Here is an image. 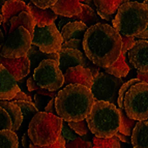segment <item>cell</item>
<instances>
[{
  "mask_svg": "<svg viewBox=\"0 0 148 148\" xmlns=\"http://www.w3.org/2000/svg\"><path fill=\"white\" fill-rule=\"evenodd\" d=\"M83 50L90 61L103 69L111 66L122 50V38L113 26L96 23L87 29L83 37Z\"/></svg>",
  "mask_w": 148,
  "mask_h": 148,
  "instance_id": "obj_1",
  "label": "cell"
},
{
  "mask_svg": "<svg viewBox=\"0 0 148 148\" xmlns=\"http://www.w3.org/2000/svg\"><path fill=\"white\" fill-rule=\"evenodd\" d=\"M94 99L91 89L81 84H69L55 97L57 115L64 121H81L87 118Z\"/></svg>",
  "mask_w": 148,
  "mask_h": 148,
  "instance_id": "obj_2",
  "label": "cell"
},
{
  "mask_svg": "<svg viewBox=\"0 0 148 148\" xmlns=\"http://www.w3.org/2000/svg\"><path fill=\"white\" fill-rule=\"evenodd\" d=\"M89 130L99 138H111L119 131L120 111L116 105L105 101H95L86 118Z\"/></svg>",
  "mask_w": 148,
  "mask_h": 148,
  "instance_id": "obj_3",
  "label": "cell"
},
{
  "mask_svg": "<svg viewBox=\"0 0 148 148\" xmlns=\"http://www.w3.org/2000/svg\"><path fill=\"white\" fill-rule=\"evenodd\" d=\"M113 27L121 35L136 37L148 26V8L144 3L127 1L117 10Z\"/></svg>",
  "mask_w": 148,
  "mask_h": 148,
  "instance_id": "obj_4",
  "label": "cell"
},
{
  "mask_svg": "<svg viewBox=\"0 0 148 148\" xmlns=\"http://www.w3.org/2000/svg\"><path fill=\"white\" fill-rule=\"evenodd\" d=\"M63 119L58 115L38 112L32 117L28 124V136L32 143L47 146L55 143L61 136Z\"/></svg>",
  "mask_w": 148,
  "mask_h": 148,
  "instance_id": "obj_5",
  "label": "cell"
},
{
  "mask_svg": "<svg viewBox=\"0 0 148 148\" xmlns=\"http://www.w3.org/2000/svg\"><path fill=\"white\" fill-rule=\"evenodd\" d=\"M123 108L130 118L138 121L148 119V84L146 82L141 81L128 89Z\"/></svg>",
  "mask_w": 148,
  "mask_h": 148,
  "instance_id": "obj_6",
  "label": "cell"
},
{
  "mask_svg": "<svg viewBox=\"0 0 148 148\" xmlns=\"http://www.w3.org/2000/svg\"><path fill=\"white\" fill-rule=\"evenodd\" d=\"M123 83L122 78L99 72L93 77V84L90 89L95 101H105L116 105L119 90Z\"/></svg>",
  "mask_w": 148,
  "mask_h": 148,
  "instance_id": "obj_7",
  "label": "cell"
},
{
  "mask_svg": "<svg viewBox=\"0 0 148 148\" xmlns=\"http://www.w3.org/2000/svg\"><path fill=\"white\" fill-rule=\"evenodd\" d=\"M33 78L40 88L50 91L59 90L64 84V74L59 69V61L45 59L33 72Z\"/></svg>",
  "mask_w": 148,
  "mask_h": 148,
  "instance_id": "obj_8",
  "label": "cell"
},
{
  "mask_svg": "<svg viewBox=\"0 0 148 148\" xmlns=\"http://www.w3.org/2000/svg\"><path fill=\"white\" fill-rule=\"evenodd\" d=\"M32 45V34L25 27H18L8 35L1 46V56L5 58H21L27 55Z\"/></svg>",
  "mask_w": 148,
  "mask_h": 148,
  "instance_id": "obj_9",
  "label": "cell"
},
{
  "mask_svg": "<svg viewBox=\"0 0 148 148\" xmlns=\"http://www.w3.org/2000/svg\"><path fill=\"white\" fill-rule=\"evenodd\" d=\"M63 44V38L56 24L52 23L44 27L35 26L32 45H35L44 53H59L61 51V46Z\"/></svg>",
  "mask_w": 148,
  "mask_h": 148,
  "instance_id": "obj_10",
  "label": "cell"
},
{
  "mask_svg": "<svg viewBox=\"0 0 148 148\" xmlns=\"http://www.w3.org/2000/svg\"><path fill=\"white\" fill-rule=\"evenodd\" d=\"M127 57L137 71L148 73V40H136L134 47L127 52Z\"/></svg>",
  "mask_w": 148,
  "mask_h": 148,
  "instance_id": "obj_11",
  "label": "cell"
},
{
  "mask_svg": "<svg viewBox=\"0 0 148 148\" xmlns=\"http://www.w3.org/2000/svg\"><path fill=\"white\" fill-rule=\"evenodd\" d=\"M2 46V45H1ZM1 46H0V65L2 64L8 72L15 77L17 81H21L30 72V61L27 56L21 58H5L1 56Z\"/></svg>",
  "mask_w": 148,
  "mask_h": 148,
  "instance_id": "obj_12",
  "label": "cell"
},
{
  "mask_svg": "<svg viewBox=\"0 0 148 148\" xmlns=\"http://www.w3.org/2000/svg\"><path fill=\"white\" fill-rule=\"evenodd\" d=\"M21 91L18 81L4 65H0V101H12Z\"/></svg>",
  "mask_w": 148,
  "mask_h": 148,
  "instance_id": "obj_13",
  "label": "cell"
},
{
  "mask_svg": "<svg viewBox=\"0 0 148 148\" xmlns=\"http://www.w3.org/2000/svg\"><path fill=\"white\" fill-rule=\"evenodd\" d=\"M69 84H81L91 88L93 84V75L91 71L81 65L73 66L64 73V86Z\"/></svg>",
  "mask_w": 148,
  "mask_h": 148,
  "instance_id": "obj_14",
  "label": "cell"
},
{
  "mask_svg": "<svg viewBox=\"0 0 148 148\" xmlns=\"http://www.w3.org/2000/svg\"><path fill=\"white\" fill-rule=\"evenodd\" d=\"M1 12H2L3 17V29H4L5 34L8 35L10 27V19L18 16L22 12H29V8L23 0H8L1 8Z\"/></svg>",
  "mask_w": 148,
  "mask_h": 148,
  "instance_id": "obj_15",
  "label": "cell"
},
{
  "mask_svg": "<svg viewBox=\"0 0 148 148\" xmlns=\"http://www.w3.org/2000/svg\"><path fill=\"white\" fill-rule=\"evenodd\" d=\"M27 6L29 8L30 14L34 18L36 26H40V27H44V26H47L49 24H52V23L55 22L57 18H59V16L57 15L51 8L44 10V8L36 6L31 1L28 3Z\"/></svg>",
  "mask_w": 148,
  "mask_h": 148,
  "instance_id": "obj_16",
  "label": "cell"
},
{
  "mask_svg": "<svg viewBox=\"0 0 148 148\" xmlns=\"http://www.w3.org/2000/svg\"><path fill=\"white\" fill-rule=\"evenodd\" d=\"M83 1L84 0H58L51 8L60 17H74L81 14Z\"/></svg>",
  "mask_w": 148,
  "mask_h": 148,
  "instance_id": "obj_17",
  "label": "cell"
},
{
  "mask_svg": "<svg viewBox=\"0 0 148 148\" xmlns=\"http://www.w3.org/2000/svg\"><path fill=\"white\" fill-rule=\"evenodd\" d=\"M88 26L81 21H74V22L67 23L61 30L60 33L62 35L63 42H67L73 38L83 40L85 32L88 29Z\"/></svg>",
  "mask_w": 148,
  "mask_h": 148,
  "instance_id": "obj_18",
  "label": "cell"
},
{
  "mask_svg": "<svg viewBox=\"0 0 148 148\" xmlns=\"http://www.w3.org/2000/svg\"><path fill=\"white\" fill-rule=\"evenodd\" d=\"M132 145L134 148H148V120L137 122L132 134Z\"/></svg>",
  "mask_w": 148,
  "mask_h": 148,
  "instance_id": "obj_19",
  "label": "cell"
},
{
  "mask_svg": "<svg viewBox=\"0 0 148 148\" xmlns=\"http://www.w3.org/2000/svg\"><path fill=\"white\" fill-rule=\"evenodd\" d=\"M10 33H12L15 29L18 27H25L28 31L30 32L33 36V32H34V28L36 26V23L33 16L30 14L29 12H22L18 16L12 18L10 19ZM8 33V34H10Z\"/></svg>",
  "mask_w": 148,
  "mask_h": 148,
  "instance_id": "obj_20",
  "label": "cell"
},
{
  "mask_svg": "<svg viewBox=\"0 0 148 148\" xmlns=\"http://www.w3.org/2000/svg\"><path fill=\"white\" fill-rule=\"evenodd\" d=\"M26 56L30 61V69H36L38 64L45 59H53L59 61V53H44L35 45H31Z\"/></svg>",
  "mask_w": 148,
  "mask_h": 148,
  "instance_id": "obj_21",
  "label": "cell"
},
{
  "mask_svg": "<svg viewBox=\"0 0 148 148\" xmlns=\"http://www.w3.org/2000/svg\"><path fill=\"white\" fill-rule=\"evenodd\" d=\"M0 107L3 108L5 111L8 112V115L10 116L12 121V131L16 132L18 131L20 126L22 125L24 118H23V114L21 109L19 108L16 103H12V101H0Z\"/></svg>",
  "mask_w": 148,
  "mask_h": 148,
  "instance_id": "obj_22",
  "label": "cell"
},
{
  "mask_svg": "<svg viewBox=\"0 0 148 148\" xmlns=\"http://www.w3.org/2000/svg\"><path fill=\"white\" fill-rule=\"evenodd\" d=\"M130 0H93V4L101 12L109 15H114L123 3Z\"/></svg>",
  "mask_w": 148,
  "mask_h": 148,
  "instance_id": "obj_23",
  "label": "cell"
},
{
  "mask_svg": "<svg viewBox=\"0 0 148 148\" xmlns=\"http://www.w3.org/2000/svg\"><path fill=\"white\" fill-rule=\"evenodd\" d=\"M105 71L108 74H111L113 76L118 77V78L126 77L128 73H130V66H128L125 61V55L121 54L118 59L114 62V64H112L111 66L106 67Z\"/></svg>",
  "mask_w": 148,
  "mask_h": 148,
  "instance_id": "obj_24",
  "label": "cell"
},
{
  "mask_svg": "<svg viewBox=\"0 0 148 148\" xmlns=\"http://www.w3.org/2000/svg\"><path fill=\"white\" fill-rule=\"evenodd\" d=\"M77 21H81L84 24H86L88 27L92 26V25L96 24L99 22V17L96 16L95 12L92 10L91 6L86 5L84 3H82V12L78 16H76Z\"/></svg>",
  "mask_w": 148,
  "mask_h": 148,
  "instance_id": "obj_25",
  "label": "cell"
},
{
  "mask_svg": "<svg viewBox=\"0 0 148 148\" xmlns=\"http://www.w3.org/2000/svg\"><path fill=\"white\" fill-rule=\"evenodd\" d=\"M0 148H19L17 134L12 130L0 131Z\"/></svg>",
  "mask_w": 148,
  "mask_h": 148,
  "instance_id": "obj_26",
  "label": "cell"
},
{
  "mask_svg": "<svg viewBox=\"0 0 148 148\" xmlns=\"http://www.w3.org/2000/svg\"><path fill=\"white\" fill-rule=\"evenodd\" d=\"M119 111H120V126H119V132L122 133L123 135L126 136H132L133 131L135 126H136L138 120L136 119H132L127 116L124 108H119Z\"/></svg>",
  "mask_w": 148,
  "mask_h": 148,
  "instance_id": "obj_27",
  "label": "cell"
},
{
  "mask_svg": "<svg viewBox=\"0 0 148 148\" xmlns=\"http://www.w3.org/2000/svg\"><path fill=\"white\" fill-rule=\"evenodd\" d=\"M12 103H16V104L19 106V108L21 109L24 121H30L35 114H37L40 112V109L37 108L32 101H12ZM24 121H23V122H24Z\"/></svg>",
  "mask_w": 148,
  "mask_h": 148,
  "instance_id": "obj_28",
  "label": "cell"
},
{
  "mask_svg": "<svg viewBox=\"0 0 148 148\" xmlns=\"http://www.w3.org/2000/svg\"><path fill=\"white\" fill-rule=\"evenodd\" d=\"M93 147L92 148H120V143L116 137L111 138H99L93 137Z\"/></svg>",
  "mask_w": 148,
  "mask_h": 148,
  "instance_id": "obj_29",
  "label": "cell"
},
{
  "mask_svg": "<svg viewBox=\"0 0 148 148\" xmlns=\"http://www.w3.org/2000/svg\"><path fill=\"white\" fill-rule=\"evenodd\" d=\"M141 80L139 79H131L130 81L124 82L122 86L120 87V90H119L118 93V99H117V105H118L119 108H123V101H124V97H125L126 92L128 91V89L131 88L133 85L137 84V83H140Z\"/></svg>",
  "mask_w": 148,
  "mask_h": 148,
  "instance_id": "obj_30",
  "label": "cell"
},
{
  "mask_svg": "<svg viewBox=\"0 0 148 148\" xmlns=\"http://www.w3.org/2000/svg\"><path fill=\"white\" fill-rule=\"evenodd\" d=\"M67 125L72 128L77 135H79V136H84V135H86L90 131L86 119L81 121H69Z\"/></svg>",
  "mask_w": 148,
  "mask_h": 148,
  "instance_id": "obj_31",
  "label": "cell"
},
{
  "mask_svg": "<svg viewBox=\"0 0 148 148\" xmlns=\"http://www.w3.org/2000/svg\"><path fill=\"white\" fill-rule=\"evenodd\" d=\"M12 121L8 113L0 107V131L2 130H12Z\"/></svg>",
  "mask_w": 148,
  "mask_h": 148,
  "instance_id": "obj_32",
  "label": "cell"
},
{
  "mask_svg": "<svg viewBox=\"0 0 148 148\" xmlns=\"http://www.w3.org/2000/svg\"><path fill=\"white\" fill-rule=\"evenodd\" d=\"M92 147H93V145L90 142H87V141L83 140V139L79 138V137L73 141L66 142V144H65V148H92Z\"/></svg>",
  "mask_w": 148,
  "mask_h": 148,
  "instance_id": "obj_33",
  "label": "cell"
},
{
  "mask_svg": "<svg viewBox=\"0 0 148 148\" xmlns=\"http://www.w3.org/2000/svg\"><path fill=\"white\" fill-rule=\"evenodd\" d=\"M121 38H122V50H121V54L125 55L134 47V45L136 42V38H135V36H126V35H121Z\"/></svg>",
  "mask_w": 148,
  "mask_h": 148,
  "instance_id": "obj_34",
  "label": "cell"
},
{
  "mask_svg": "<svg viewBox=\"0 0 148 148\" xmlns=\"http://www.w3.org/2000/svg\"><path fill=\"white\" fill-rule=\"evenodd\" d=\"M63 49H77L80 51H84L83 50V40H78V38H73L67 42H63L61 46V50Z\"/></svg>",
  "mask_w": 148,
  "mask_h": 148,
  "instance_id": "obj_35",
  "label": "cell"
},
{
  "mask_svg": "<svg viewBox=\"0 0 148 148\" xmlns=\"http://www.w3.org/2000/svg\"><path fill=\"white\" fill-rule=\"evenodd\" d=\"M65 144H66L65 139H64L62 136H60L55 143L51 144V145H47V146L35 145V144H33L31 141H30L29 142V148H65Z\"/></svg>",
  "mask_w": 148,
  "mask_h": 148,
  "instance_id": "obj_36",
  "label": "cell"
},
{
  "mask_svg": "<svg viewBox=\"0 0 148 148\" xmlns=\"http://www.w3.org/2000/svg\"><path fill=\"white\" fill-rule=\"evenodd\" d=\"M61 136L65 139L66 142H69V141H73V140H75V139L78 138L76 133H75L71 127H69L67 124H63V125H62Z\"/></svg>",
  "mask_w": 148,
  "mask_h": 148,
  "instance_id": "obj_37",
  "label": "cell"
},
{
  "mask_svg": "<svg viewBox=\"0 0 148 148\" xmlns=\"http://www.w3.org/2000/svg\"><path fill=\"white\" fill-rule=\"evenodd\" d=\"M31 2L34 3L36 6L40 8H50L58 1V0H30Z\"/></svg>",
  "mask_w": 148,
  "mask_h": 148,
  "instance_id": "obj_38",
  "label": "cell"
},
{
  "mask_svg": "<svg viewBox=\"0 0 148 148\" xmlns=\"http://www.w3.org/2000/svg\"><path fill=\"white\" fill-rule=\"evenodd\" d=\"M32 101V99H31V96L28 95V94H26L24 91H19L18 92L17 95L14 97V99H12V101Z\"/></svg>",
  "mask_w": 148,
  "mask_h": 148,
  "instance_id": "obj_39",
  "label": "cell"
},
{
  "mask_svg": "<svg viewBox=\"0 0 148 148\" xmlns=\"http://www.w3.org/2000/svg\"><path fill=\"white\" fill-rule=\"evenodd\" d=\"M27 88L29 91H35V90H37V89H40V86L36 83V81L34 80V78H33V76L29 77L27 80Z\"/></svg>",
  "mask_w": 148,
  "mask_h": 148,
  "instance_id": "obj_40",
  "label": "cell"
},
{
  "mask_svg": "<svg viewBox=\"0 0 148 148\" xmlns=\"http://www.w3.org/2000/svg\"><path fill=\"white\" fill-rule=\"evenodd\" d=\"M45 112L54 114V115H56V114H57L56 108H55V97H54V99H50V101L47 104V106L45 107Z\"/></svg>",
  "mask_w": 148,
  "mask_h": 148,
  "instance_id": "obj_41",
  "label": "cell"
},
{
  "mask_svg": "<svg viewBox=\"0 0 148 148\" xmlns=\"http://www.w3.org/2000/svg\"><path fill=\"white\" fill-rule=\"evenodd\" d=\"M37 92V94H40V95H45V96H49L51 99H54L56 97V95L58 94L57 91H50V90H47V89H42V88H40L35 90Z\"/></svg>",
  "mask_w": 148,
  "mask_h": 148,
  "instance_id": "obj_42",
  "label": "cell"
},
{
  "mask_svg": "<svg viewBox=\"0 0 148 148\" xmlns=\"http://www.w3.org/2000/svg\"><path fill=\"white\" fill-rule=\"evenodd\" d=\"M115 137H116L119 141H121V142H124V143H132V138H130V136L123 135V134L120 133L119 131L115 134Z\"/></svg>",
  "mask_w": 148,
  "mask_h": 148,
  "instance_id": "obj_43",
  "label": "cell"
},
{
  "mask_svg": "<svg viewBox=\"0 0 148 148\" xmlns=\"http://www.w3.org/2000/svg\"><path fill=\"white\" fill-rule=\"evenodd\" d=\"M96 12H97V15L99 16V18L104 19V20L111 21L112 18H113V15H109V14H106V12H101L99 10H97V8H96Z\"/></svg>",
  "mask_w": 148,
  "mask_h": 148,
  "instance_id": "obj_44",
  "label": "cell"
},
{
  "mask_svg": "<svg viewBox=\"0 0 148 148\" xmlns=\"http://www.w3.org/2000/svg\"><path fill=\"white\" fill-rule=\"evenodd\" d=\"M137 75H138V78L141 80V81L146 82V83L148 84V73H142V72L137 71Z\"/></svg>",
  "mask_w": 148,
  "mask_h": 148,
  "instance_id": "obj_45",
  "label": "cell"
},
{
  "mask_svg": "<svg viewBox=\"0 0 148 148\" xmlns=\"http://www.w3.org/2000/svg\"><path fill=\"white\" fill-rule=\"evenodd\" d=\"M146 5H147V8H148V4H146ZM136 37L139 38V40H148V26L143 32H141L140 34H138Z\"/></svg>",
  "mask_w": 148,
  "mask_h": 148,
  "instance_id": "obj_46",
  "label": "cell"
},
{
  "mask_svg": "<svg viewBox=\"0 0 148 148\" xmlns=\"http://www.w3.org/2000/svg\"><path fill=\"white\" fill-rule=\"evenodd\" d=\"M28 139H29L28 133L23 134V137H22V146L24 148H29V145H28Z\"/></svg>",
  "mask_w": 148,
  "mask_h": 148,
  "instance_id": "obj_47",
  "label": "cell"
},
{
  "mask_svg": "<svg viewBox=\"0 0 148 148\" xmlns=\"http://www.w3.org/2000/svg\"><path fill=\"white\" fill-rule=\"evenodd\" d=\"M4 35H3L2 31H1V29H0V46L1 45H3V42H4Z\"/></svg>",
  "mask_w": 148,
  "mask_h": 148,
  "instance_id": "obj_48",
  "label": "cell"
},
{
  "mask_svg": "<svg viewBox=\"0 0 148 148\" xmlns=\"http://www.w3.org/2000/svg\"><path fill=\"white\" fill-rule=\"evenodd\" d=\"M93 2V1H92ZM92 2H91V0H84L82 3H84V4H86V5H89V6H91V4H92Z\"/></svg>",
  "mask_w": 148,
  "mask_h": 148,
  "instance_id": "obj_49",
  "label": "cell"
},
{
  "mask_svg": "<svg viewBox=\"0 0 148 148\" xmlns=\"http://www.w3.org/2000/svg\"><path fill=\"white\" fill-rule=\"evenodd\" d=\"M3 22V17H2V12H1V8H0V26Z\"/></svg>",
  "mask_w": 148,
  "mask_h": 148,
  "instance_id": "obj_50",
  "label": "cell"
},
{
  "mask_svg": "<svg viewBox=\"0 0 148 148\" xmlns=\"http://www.w3.org/2000/svg\"><path fill=\"white\" fill-rule=\"evenodd\" d=\"M6 1H8V0H0V8H2Z\"/></svg>",
  "mask_w": 148,
  "mask_h": 148,
  "instance_id": "obj_51",
  "label": "cell"
},
{
  "mask_svg": "<svg viewBox=\"0 0 148 148\" xmlns=\"http://www.w3.org/2000/svg\"><path fill=\"white\" fill-rule=\"evenodd\" d=\"M130 1H136V2L144 3V1H145V0H130Z\"/></svg>",
  "mask_w": 148,
  "mask_h": 148,
  "instance_id": "obj_52",
  "label": "cell"
},
{
  "mask_svg": "<svg viewBox=\"0 0 148 148\" xmlns=\"http://www.w3.org/2000/svg\"><path fill=\"white\" fill-rule=\"evenodd\" d=\"M144 4H148V0H145V1H144Z\"/></svg>",
  "mask_w": 148,
  "mask_h": 148,
  "instance_id": "obj_53",
  "label": "cell"
},
{
  "mask_svg": "<svg viewBox=\"0 0 148 148\" xmlns=\"http://www.w3.org/2000/svg\"><path fill=\"white\" fill-rule=\"evenodd\" d=\"M22 148H24V147H22Z\"/></svg>",
  "mask_w": 148,
  "mask_h": 148,
  "instance_id": "obj_54",
  "label": "cell"
}]
</instances>
